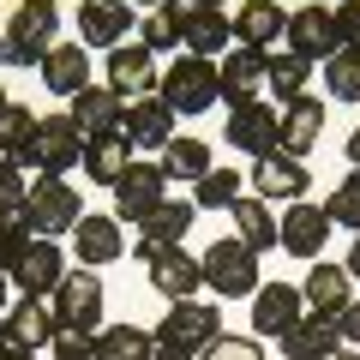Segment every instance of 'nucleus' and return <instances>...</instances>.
I'll return each mask as SVG.
<instances>
[{"mask_svg": "<svg viewBox=\"0 0 360 360\" xmlns=\"http://www.w3.org/2000/svg\"><path fill=\"white\" fill-rule=\"evenodd\" d=\"M0 49H6V37H0Z\"/></svg>", "mask_w": 360, "mask_h": 360, "instance_id": "56", "label": "nucleus"}, {"mask_svg": "<svg viewBox=\"0 0 360 360\" xmlns=\"http://www.w3.org/2000/svg\"><path fill=\"white\" fill-rule=\"evenodd\" d=\"M348 276H360V234H354V246H348Z\"/></svg>", "mask_w": 360, "mask_h": 360, "instance_id": "48", "label": "nucleus"}, {"mask_svg": "<svg viewBox=\"0 0 360 360\" xmlns=\"http://www.w3.org/2000/svg\"><path fill=\"white\" fill-rule=\"evenodd\" d=\"M319 139H324V103L319 96H295V103L283 108V120H276V150L283 156H307Z\"/></svg>", "mask_w": 360, "mask_h": 360, "instance_id": "21", "label": "nucleus"}, {"mask_svg": "<svg viewBox=\"0 0 360 360\" xmlns=\"http://www.w3.org/2000/svg\"><path fill=\"white\" fill-rule=\"evenodd\" d=\"M139 162V156H132V144L120 139V132H108V139H84V180H96V186H108V193H115V180L127 174V168Z\"/></svg>", "mask_w": 360, "mask_h": 360, "instance_id": "29", "label": "nucleus"}, {"mask_svg": "<svg viewBox=\"0 0 360 360\" xmlns=\"http://www.w3.org/2000/svg\"><path fill=\"white\" fill-rule=\"evenodd\" d=\"M30 139H37V108H25V103H13V96H6V103H0V156L25 168Z\"/></svg>", "mask_w": 360, "mask_h": 360, "instance_id": "31", "label": "nucleus"}, {"mask_svg": "<svg viewBox=\"0 0 360 360\" xmlns=\"http://www.w3.org/2000/svg\"><path fill=\"white\" fill-rule=\"evenodd\" d=\"M205 288L222 300H240V295H258V252L246 240H217L205 246Z\"/></svg>", "mask_w": 360, "mask_h": 360, "instance_id": "5", "label": "nucleus"}, {"mask_svg": "<svg viewBox=\"0 0 360 360\" xmlns=\"http://www.w3.org/2000/svg\"><path fill=\"white\" fill-rule=\"evenodd\" d=\"M348 168H360V127L348 132Z\"/></svg>", "mask_w": 360, "mask_h": 360, "instance_id": "47", "label": "nucleus"}, {"mask_svg": "<svg viewBox=\"0 0 360 360\" xmlns=\"http://www.w3.org/2000/svg\"><path fill=\"white\" fill-rule=\"evenodd\" d=\"M120 139H127L132 150H162V144L174 139V108H168L162 96H132L127 115H120Z\"/></svg>", "mask_w": 360, "mask_h": 360, "instance_id": "12", "label": "nucleus"}, {"mask_svg": "<svg viewBox=\"0 0 360 360\" xmlns=\"http://www.w3.org/2000/svg\"><path fill=\"white\" fill-rule=\"evenodd\" d=\"M276 120H283V108H270V103L229 108V144L240 156H270L276 150Z\"/></svg>", "mask_w": 360, "mask_h": 360, "instance_id": "17", "label": "nucleus"}, {"mask_svg": "<svg viewBox=\"0 0 360 360\" xmlns=\"http://www.w3.org/2000/svg\"><path fill=\"white\" fill-rule=\"evenodd\" d=\"M300 300H307V312H319V319H342L348 300H354V276H348V264H324V258H312L307 283H300Z\"/></svg>", "mask_w": 360, "mask_h": 360, "instance_id": "13", "label": "nucleus"}, {"mask_svg": "<svg viewBox=\"0 0 360 360\" xmlns=\"http://www.w3.org/2000/svg\"><path fill=\"white\" fill-rule=\"evenodd\" d=\"M42 84H49L54 96H78V90L90 84V60H84V42H54V49L42 54Z\"/></svg>", "mask_w": 360, "mask_h": 360, "instance_id": "28", "label": "nucleus"}, {"mask_svg": "<svg viewBox=\"0 0 360 360\" xmlns=\"http://www.w3.org/2000/svg\"><path fill=\"white\" fill-rule=\"evenodd\" d=\"M78 162H84V132L72 127V115H42V120H37V139H30L25 168L66 180V168H78Z\"/></svg>", "mask_w": 360, "mask_h": 360, "instance_id": "7", "label": "nucleus"}, {"mask_svg": "<svg viewBox=\"0 0 360 360\" xmlns=\"http://www.w3.org/2000/svg\"><path fill=\"white\" fill-rule=\"evenodd\" d=\"M234 198H240V174H234V168H210V174L198 180V198H193V205L198 210H229Z\"/></svg>", "mask_w": 360, "mask_h": 360, "instance_id": "39", "label": "nucleus"}, {"mask_svg": "<svg viewBox=\"0 0 360 360\" xmlns=\"http://www.w3.org/2000/svg\"><path fill=\"white\" fill-rule=\"evenodd\" d=\"M307 78H312V60H300V54H270V72L264 84L276 90V103H295V96H307Z\"/></svg>", "mask_w": 360, "mask_h": 360, "instance_id": "36", "label": "nucleus"}, {"mask_svg": "<svg viewBox=\"0 0 360 360\" xmlns=\"http://www.w3.org/2000/svg\"><path fill=\"white\" fill-rule=\"evenodd\" d=\"M49 354L54 360H96V336H90V330H54Z\"/></svg>", "mask_w": 360, "mask_h": 360, "instance_id": "43", "label": "nucleus"}, {"mask_svg": "<svg viewBox=\"0 0 360 360\" xmlns=\"http://www.w3.org/2000/svg\"><path fill=\"white\" fill-rule=\"evenodd\" d=\"M54 30H60V6L54 0H18L13 18H6V49H0V60L42 66V54L54 49Z\"/></svg>", "mask_w": 360, "mask_h": 360, "instance_id": "1", "label": "nucleus"}, {"mask_svg": "<svg viewBox=\"0 0 360 360\" xmlns=\"http://www.w3.org/2000/svg\"><path fill=\"white\" fill-rule=\"evenodd\" d=\"M193 217H198V205H174V198H162V205L139 222V258L150 264V252L180 246V240H186V229H193Z\"/></svg>", "mask_w": 360, "mask_h": 360, "instance_id": "24", "label": "nucleus"}, {"mask_svg": "<svg viewBox=\"0 0 360 360\" xmlns=\"http://www.w3.org/2000/svg\"><path fill=\"white\" fill-rule=\"evenodd\" d=\"M0 103H6V84H0Z\"/></svg>", "mask_w": 360, "mask_h": 360, "instance_id": "55", "label": "nucleus"}, {"mask_svg": "<svg viewBox=\"0 0 360 360\" xmlns=\"http://www.w3.org/2000/svg\"><path fill=\"white\" fill-rule=\"evenodd\" d=\"M6 336H13V348H49L54 342V312H49V300H13L6 307Z\"/></svg>", "mask_w": 360, "mask_h": 360, "instance_id": "30", "label": "nucleus"}, {"mask_svg": "<svg viewBox=\"0 0 360 360\" xmlns=\"http://www.w3.org/2000/svg\"><path fill=\"white\" fill-rule=\"evenodd\" d=\"M324 90L336 103H360V49H336L324 60Z\"/></svg>", "mask_w": 360, "mask_h": 360, "instance_id": "37", "label": "nucleus"}, {"mask_svg": "<svg viewBox=\"0 0 360 360\" xmlns=\"http://www.w3.org/2000/svg\"><path fill=\"white\" fill-rule=\"evenodd\" d=\"M150 288L162 300H193L205 288V264L180 246H162V252H150Z\"/></svg>", "mask_w": 360, "mask_h": 360, "instance_id": "18", "label": "nucleus"}, {"mask_svg": "<svg viewBox=\"0 0 360 360\" xmlns=\"http://www.w3.org/2000/svg\"><path fill=\"white\" fill-rule=\"evenodd\" d=\"M229 13L222 6H180V42H186V54H222L229 49Z\"/></svg>", "mask_w": 360, "mask_h": 360, "instance_id": "26", "label": "nucleus"}, {"mask_svg": "<svg viewBox=\"0 0 360 360\" xmlns=\"http://www.w3.org/2000/svg\"><path fill=\"white\" fill-rule=\"evenodd\" d=\"M156 96H162L174 115H205L210 103H217V60H205V54H186V60H174L162 72V84H156Z\"/></svg>", "mask_w": 360, "mask_h": 360, "instance_id": "3", "label": "nucleus"}, {"mask_svg": "<svg viewBox=\"0 0 360 360\" xmlns=\"http://www.w3.org/2000/svg\"><path fill=\"white\" fill-rule=\"evenodd\" d=\"M156 348H193V354H205L210 342L222 336V312H217V300H174L168 307V319L156 324Z\"/></svg>", "mask_w": 360, "mask_h": 360, "instance_id": "4", "label": "nucleus"}, {"mask_svg": "<svg viewBox=\"0 0 360 360\" xmlns=\"http://www.w3.org/2000/svg\"><path fill=\"white\" fill-rule=\"evenodd\" d=\"M168 198V174H162V162H132L127 174L115 180V222H144L156 205Z\"/></svg>", "mask_w": 360, "mask_h": 360, "instance_id": "8", "label": "nucleus"}, {"mask_svg": "<svg viewBox=\"0 0 360 360\" xmlns=\"http://www.w3.org/2000/svg\"><path fill=\"white\" fill-rule=\"evenodd\" d=\"M127 30H132L127 0H84V6H78V42H84V49H120Z\"/></svg>", "mask_w": 360, "mask_h": 360, "instance_id": "19", "label": "nucleus"}, {"mask_svg": "<svg viewBox=\"0 0 360 360\" xmlns=\"http://www.w3.org/2000/svg\"><path fill=\"white\" fill-rule=\"evenodd\" d=\"M288 54H300V60H330L336 49H342V37H336V13L330 6H295L288 13Z\"/></svg>", "mask_w": 360, "mask_h": 360, "instance_id": "9", "label": "nucleus"}, {"mask_svg": "<svg viewBox=\"0 0 360 360\" xmlns=\"http://www.w3.org/2000/svg\"><path fill=\"white\" fill-rule=\"evenodd\" d=\"M276 342H283L288 360H336V354H342V330H336V319H319V312H307V319H300L288 336H276Z\"/></svg>", "mask_w": 360, "mask_h": 360, "instance_id": "25", "label": "nucleus"}, {"mask_svg": "<svg viewBox=\"0 0 360 360\" xmlns=\"http://www.w3.org/2000/svg\"><path fill=\"white\" fill-rule=\"evenodd\" d=\"M72 252H78V264H84V270H96V264H108V258L127 252V234H120L115 217H78Z\"/></svg>", "mask_w": 360, "mask_h": 360, "instance_id": "27", "label": "nucleus"}, {"mask_svg": "<svg viewBox=\"0 0 360 360\" xmlns=\"http://www.w3.org/2000/svg\"><path fill=\"white\" fill-rule=\"evenodd\" d=\"M234 42H240V49H276V37H283L288 30V13L283 6H276V0H240V6H234Z\"/></svg>", "mask_w": 360, "mask_h": 360, "instance_id": "20", "label": "nucleus"}, {"mask_svg": "<svg viewBox=\"0 0 360 360\" xmlns=\"http://www.w3.org/2000/svg\"><path fill=\"white\" fill-rule=\"evenodd\" d=\"M66 115H72V127L84 132V139H108V132H120L127 103H120L108 84H84V90L72 96V108H66Z\"/></svg>", "mask_w": 360, "mask_h": 360, "instance_id": "22", "label": "nucleus"}, {"mask_svg": "<svg viewBox=\"0 0 360 360\" xmlns=\"http://www.w3.org/2000/svg\"><path fill=\"white\" fill-rule=\"evenodd\" d=\"M300 319H307V300H300L295 283H258V295H252V330L258 336H288Z\"/></svg>", "mask_w": 360, "mask_h": 360, "instance_id": "14", "label": "nucleus"}, {"mask_svg": "<svg viewBox=\"0 0 360 360\" xmlns=\"http://www.w3.org/2000/svg\"><path fill=\"white\" fill-rule=\"evenodd\" d=\"M25 198H30V186H25V168L0 156V222L25 217Z\"/></svg>", "mask_w": 360, "mask_h": 360, "instance_id": "40", "label": "nucleus"}, {"mask_svg": "<svg viewBox=\"0 0 360 360\" xmlns=\"http://www.w3.org/2000/svg\"><path fill=\"white\" fill-rule=\"evenodd\" d=\"M330 229H336V222H330L324 205H288L283 222H276V246L295 252V258H319L324 240H330Z\"/></svg>", "mask_w": 360, "mask_h": 360, "instance_id": "11", "label": "nucleus"}, {"mask_svg": "<svg viewBox=\"0 0 360 360\" xmlns=\"http://www.w3.org/2000/svg\"><path fill=\"white\" fill-rule=\"evenodd\" d=\"M229 217H234V229H240V240L252 246V252H270V246H276V210H270L264 198H234Z\"/></svg>", "mask_w": 360, "mask_h": 360, "instance_id": "32", "label": "nucleus"}, {"mask_svg": "<svg viewBox=\"0 0 360 360\" xmlns=\"http://www.w3.org/2000/svg\"><path fill=\"white\" fill-rule=\"evenodd\" d=\"M127 6H132V0H127ZM139 6H162V0H139Z\"/></svg>", "mask_w": 360, "mask_h": 360, "instance_id": "54", "label": "nucleus"}, {"mask_svg": "<svg viewBox=\"0 0 360 360\" xmlns=\"http://www.w3.org/2000/svg\"><path fill=\"white\" fill-rule=\"evenodd\" d=\"M336 330H342V348H348V342L360 348V300H348V312L336 319Z\"/></svg>", "mask_w": 360, "mask_h": 360, "instance_id": "45", "label": "nucleus"}, {"mask_svg": "<svg viewBox=\"0 0 360 360\" xmlns=\"http://www.w3.org/2000/svg\"><path fill=\"white\" fill-rule=\"evenodd\" d=\"M186 6H222V0H186Z\"/></svg>", "mask_w": 360, "mask_h": 360, "instance_id": "53", "label": "nucleus"}, {"mask_svg": "<svg viewBox=\"0 0 360 360\" xmlns=\"http://www.w3.org/2000/svg\"><path fill=\"white\" fill-rule=\"evenodd\" d=\"M139 42L150 54H168V49H180V0H162V6H150L144 13V25H139Z\"/></svg>", "mask_w": 360, "mask_h": 360, "instance_id": "35", "label": "nucleus"}, {"mask_svg": "<svg viewBox=\"0 0 360 360\" xmlns=\"http://www.w3.org/2000/svg\"><path fill=\"white\" fill-rule=\"evenodd\" d=\"M324 210H330V222H342V229H354V234H360V168H348V174L330 186Z\"/></svg>", "mask_w": 360, "mask_h": 360, "instance_id": "38", "label": "nucleus"}, {"mask_svg": "<svg viewBox=\"0 0 360 360\" xmlns=\"http://www.w3.org/2000/svg\"><path fill=\"white\" fill-rule=\"evenodd\" d=\"M13 354V336H6V319H0V360Z\"/></svg>", "mask_w": 360, "mask_h": 360, "instance_id": "50", "label": "nucleus"}, {"mask_svg": "<svg viewBox=\"0 0 360 360\" xmlns=\"http://www.w3.org/2000/svg\"><path fill=\"white\" fill-rule=\"evenodd\" d=\"M198 360H264V348H258V336H217Z\"/></svg>", "mask_w": 360, "mask_h": 360, "instance_id": "42", "label": "nucleus"}, {"mask_svg": "<svg viewBox=\"0 0 360 360\" xmlns=\"http://www.w3.org/2000/svg\"><path fill=\"white\" fill-rule=\"evenodd\" d=\"M264 72H270V54H264V49H240V42H234L229 60L217 66V90L229 96V108L258 103V84H264Z\"/></svg>", "mask_w": 360, "mask_h": 360, "instance_id": "16", "label": "nucleus"}, {"mask_svg": "<svg viewBox=\"0 0 360 360\" xmlns=\"http://www.w3.org/2000/svg\"><path fill=\"white\" fill-rule=\"evenodd\" d=\"M78 193L66 186L60 174H37V186H30V198H25V222H30V234L37 240H54V234H72L78 229Z\"/></svg>", "mask_w": 360, "mask_h": 360, "instance_id": "6", "label": "nucleus"}, {"mask_svg": "<svg viewBox=\"0 0 360 360\" xmlns=\"http://www.w3.org/2000/svg\"><path fill=\"white\" fill-rule=\"evenodd\" d=\"M6 288H13V276H6V270H0V312L13 307V300H6Z\"/></svg>", "mask_w": 360, "mask_h": 360, "instance_id": "49", "label": "nucleus"}, {"mask_svg": "<svg viewBox=\"0 0 360 360\" xmlns=\"http://www.w3.org/2000/svg\"><path fill=\"white\" fill-rule=\"evenodd\" d=\"M30 246H37V234H30V222H25V217L0 222V270H6V276L18 270V258H25Z\"/></svg>", "mask_w": 360, "mask_h": 360, "instance_id": "41", "label": "nucleus"}, {"mask_svg": "<svg viewBox=\"0 0 360 360\" xmlns=\"http://www.w3.org/2000/svg\"><path fill=\"white\" fill-rule=\"evenodd\" d=\"M96 360H156V336L139 324H108L96 330Z\"/></svg>", "mask_w": 360, "mask_h": 360, "instance_id": "33", "label": "nucleus"}, {"mask_svg": "<svg viewBox=\"0 0 360 360\" xmlns=\"http://www.w3.org/2000/svg\"><path fill=\"white\" fill-rule=\"evenodd\" d=\"M156 360H198L193 348H156Z\"/></svg>", "mask_w": 360, "mask_h": 360, "instance_id": "46", "label": "nucleus"}, {"mask_svg": "<svg viewBox=\"0 0 360 360\" xmlns=\"http://www.w3.org/2000/svg\"><path fill=\"white\" fill-rule=\"evenodd\" d=\"M60 276H66V252H60L54 240H37L25 258H18V270H13V283H18V295H25V300L54 295V288H60Z\"/></svg>", "mask_w": 360, "mask_h": 360, "instance_id": "23", "label": "nucleus"}, {"mask_svg": "<svg viewBox=\"0 0 360 360\" xmlns=\"http://www.w3.org/2000/svg\"><path fill=\"white\" fill-rule=\"evenodd\" d=\"M336 37H342V49H360V0L336 6Z\"/></svg>", "mask_w": 360, "mask_h": 360, "instance_id": "44", "label": "nucleus"}, {"mask_svg": "<svg viewBox=\"0 0 360 360\" xmlns=\"http://www.w3.org/2000/svg\"><path fill=\"white\" fill-rule=\"evenodd\" d=\"M156 84H162V72H156V54L144 49V42H120V49H108V90H115L120 103H132V96H156Z\"/></svg>", "mask_w": 360, "mask_h": 360, "instance_id": "10", "label": "nucleus"}, {"mask_svg": "<svg viewBox=\"0 0 360 360\" xmlns=\"http://www.w3.org/2000/svg\"><path fill=\"white\" fill-rule=\"evenodd\" d=\"M103 276L96 270H66L60 276V288H54V300H49V312H54V330H90L96 336V324H103Z\"/></svg>", "mask_w": 360, "mask_h": 360, "instance_id": "2", "label": "nucleus"}, {"mask_svg": "<svg viewBox=\"0 0 360 360\" xmlns=\"http://www.w3.org/2000/svg\"><path fill=\"white\" fill-rule=\"evenodd\" d=\"M6 360H37V354H30V348H13V354H6Z\"/></svg>", "mask_w": 360, "mask_h": 360, "instance_id": "51", "label": "nucleus"}, {"mask_svg": "<svg viewBox=\"0 0 360 360\" xmlns=\"http://www.w3.org/2000/svg\"><path fill=\"white\" fill-rule=\"evenodd\" d=\"M336 360H360V348H342V354H336Z\"/></svg>", "mask_w": 360, "mask_h": 360, "instance_id": "52", "label": "nucleus"}, {"mask_svg": "<svg viewBox=\"0 0 360 360\" xmlns=\"http://www.w3.org/2000/svg\"><path fill=\"white\" fill-rule=\"evenodd\" d=\"M252 186H258V198H283V205H300L307 198V186H312V174H307V162L300 156H283V150H270V156H258L252 162Z\"/></svg>", "mask_w": 360, "mask_h": 360, "instance_id": "15", "label": "nucleus"}, {"mask_svg": "<svg viewBox=\"0 0 360 360\" xmlns=\"http://www.w3.org/2000/svg\"><path fill=\"white\" fill-rule=\"evenodd\" d=\"M162 174L168 180H193L198 186V180L210 174V144L205 139H168L162 144Z\"/></svg>", "mask_w": 360, "mask_h": 360, "instance_id": "34", "label": "nucleus"}]
</instances>
